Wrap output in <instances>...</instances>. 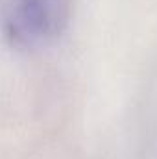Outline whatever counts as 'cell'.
Listing matches in <instances>:
<instances>
[{
    "label": "cell",
    "instance_id": "obj_1",
    "mask_svg": "<svg viewBox=\"0 0 157 159\" xmlns=\"http://www.w3.org/2000/svg\"><path fill=\"white\" fill-rule=\"evenodd\" d=\"M67 15L69 0H11L6 30L19 44H39L63 30Z\"/></svg>",
    "mask_w": 157,
    "mask_h": 159
}]
</instances>
